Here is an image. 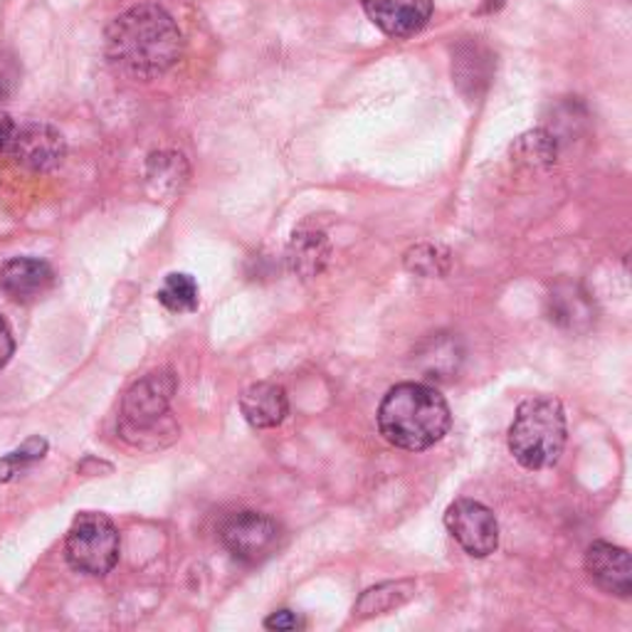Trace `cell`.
Wrapping results in <instances>:
<instances>
[{"label":"cell","instance_id":"cell-25","mask_svg":"<svg viewBox=\"0 0 632 632\" xmlns=\"http://www.w3.org/2000/svg\"><path fill=\"white\" fill-rule=\"evenodd\" d=\"M11 90H13V77L8 74L3 67H0V102H3L5 96L11 94Z\"/></svg>","mask_w":632,"mask_h":632},{"label":"cell","instance_id":"cell-21","mask_svg":"<svg viewBox=\"0 0 632 632\" xmlns=\"http://www.w3.org/2000/svg\"><path fill=\"white\" fill-rule=\"evenodd\" d=\"M47 452V443L43 437H31L23 447H18L11 455L0 457V484L15 480L27 467L41 462Z\"/></svg>","mask_w":632,"mask_h":632},{"label":"cell","instance_id":"cell-7","mask_svg":"<svg viewBox=\"0 0 632 632\" xmlns=\"http://www.w3.org/2000/svg\"><path fill=\"white\" fill-rule=\"evenodd\" d=\"M445 527L472 559H487L499 547V524L494 512L474 499H457L445 512Z\"/></svg>","mask_w":632,"mask_h":632},{"label":"cell","instance_id":"cell-10","mask_svg":"<svg viewBox=\"0 0 632 632\" xmlns=\"http://www.w3.org/2000/svg\"><path fill=\"white\" fill-rule=\"evenodd\" d=\"M586 573L600 590L628 598L632 593V563L625 549L608 541L590 543L586 551Z\"/></svg>","mask_w":632,"mask_h":632},{"label":"cell","instance_id":"cell-20","mask_svg":"<svg viewBox=\"0 0 632 632\" xmlns=\"http://www.w3.org/2000/svg\"><path fill=\"white\" fill-rule=\"evenodd\" d=\"M405 267L421 277H443L450 269V252L443 245H415L405 252Z\"/></svg>","mask_w":632,"mask_h":632},{"label":"cell","instance_id":"cell-3","mask_svg":"<svg viewBox=\"0 0 632 632\" xmlns=\"http://www.w3.org/2000/svg\"><path fill=\"white\" fill-rule=\"evenodd\" d=\"M509 452L527 470H549L566 447V413L556 398L537 395L517 407L509 427Z\"/></svg>","mask_w":632,"mask_h":632},{"label":"cell","instance_id":"cell-24","mask_svg":"<svg viewBox=\"0 0 632 632\" xmlns=\"http://www.w3.org/2000/svg\"><path fill=\"white\" fill-rule=\"evenodd\" d=\"M15 122L11 119L8 114H0V151L8 149V143H11L13 134H15Z\"/></svg>","mask_w":632,"mask_h":632},{"label":"cell","instance_id":"cell-22","mask_svg":"<svg viewBox=\"0 0 632 632\" xmlns=\"http://www.w3.org/2000/svg\"><path fill=\"white\" fill-rule=\"evenodd\" d=\"M15 352V342H13V334H11V326L5 324V319L0 317V371L11 361V356Z\"/></svg>","mask_w":632,"mask_h":632},{"label":"cell","instance_id":"cell-16","mask_svg":"<svg viewBox=\"0 0 632 632\" xmlns=\"http://www.w3.org/2000/svg\"><path fill=\"white\" fill-rule=\"evenodd\" d=\"M149 186L156 196H173L181 193L183 183L188 179L186 159L176 151H161L153 153L149 161V171H146Z\"/></svg>","mask_w":632,"mask_h":632},{"label":"cell","instance_id":"cell-11","mask_svg":"<svg viewBox=\"0 0 632 632\" xmlns=\"http://www.w3.org/2000/svg\"><path fill=\"white\" fill-rule=\"evenodd\" d=\"M55 272L45 260L13 257L0 267V289L13 301H35L53 289Z\"/></svg>","mask_w":632,"mask_h":632},{"label":"cell","instance_id":"cell-6","mask_svg":"<svg viewBox=\"0 0 632 632\" xmlns=\"http://www.w3.org/2000/svg\"><path fill=\"white\" fill-rule=\"evenodd\" d=\"M220 541L238 561L257 566L277 553L281 527L267 514L238 512L220 524Z\"/></svg>","mask_w":632,"mask_h":632},{"label":"cell","instance_id":"cell-19","mask_svg":"<svg viewBox=\"0 0 632 632\" xmlns=\"http://www.w3.org/2000/svg\"><path fill=\"white\" fill-rule=\"evenodd\" d=\"M159 301L171 311H193L198 309V281L183 272H173L159 289Z\"/></svg>","mask_w":632,"mask_h":632},{"label":"cell","instance_id":"cell-15","mask_svg":"<svg viewBox=\"0 0 632 632\" xmlns=\"http://www.w3.org/2000/svg\"><path fill=\"white\" fill-rule=\"evenodd\" d=\"M417 366L423 368L427 378H450L460 371L462 348L460 342L447 334L433 336L415 356Z\"/></svg>","mask_w":632,"mask_h":632},{"label":"cell","instance_id":"cell-14","mask_svg":"<svg viewBox=\"0 0 632 632\" xmlns=\"http://www.w3.org/2000/svg\"><path fill=\"white\" fill-rule=\"evenodd\" d=\"M549 314L551 322H556L559 326L581 332V329H588L593 324V319H596L593 317L596 314V307H593L590 297L578 285L563 281V285L553 287L551 291Z\"/></svg>","mask_w":632,"mask_h":632},{"label":"cell","instance_id":"cell-2","mask_svg":"<svg viewBox=\"0 0 632 632\" xmlns=\"http://www.w3.org/2000/svg\"><path fill=\"white\" fill-rule=\"evenodd\" d=\"M450 425V405L425 383L393 386L378 407V430L401 450H427L443 440Z\"/></svg>","mask_w":632,"mask_h":632},{"label":"cell","instance_id":"cell-5","mask_svg":"<svg viewBox=\"0 0 632 632\" xmlns=\"http://www.w3.org/2000/svg\"><path fill=\"white\" fill-rule=\"evenodd\" d=\"M119 529L106 514L84 512L67 531L65 553L70 566L87 576H106L119 563Z\"/></svg>","mask_w":632,"mask_h":632},{"label":"cell","instance_id":"cell-23","mask_svg":"<svg viewBox=\"0 0 632 632\" xmlns=\"http://www.w3.org/2000/svg\"><path fill=\"white\" fill-rule=\"evenodd\" d=\"M265 628H269V630H297L299 620L291 610H277L265 620Z\"/></svg>","mask_w":632,"mask_h":632},{"label":"cell","instance_id":"cell-17","mask_svg":"<svg viewBox=\"0 0 632 632\" xmlns=\"http://www.w3.org/2000/svg\"><path fill=\"white\" fill-rule=\"evenodd\" d=\"M413 593V583H383V586H376L371 590H366L361 600H358L356 612L358 616H381L401 606Z\"/></svg>","mask_w":632,"mask_h":632},{"label":"cell","instance_id":"cell-1","mask_svg":"<svg viewBox=\"0 0 632 632\" xmlns=\"http://www.w3.org/2000/svg\"><path fill=\"white\" fill-rule=\"evenodd\" d=\"M104 50L119 72L153 80L181 60L183 33L163 8L134 5L106 27Z\"/></svg>","mask_w":632,"mask_h":632},{"label":"cell","instance_id":"cell-8","mask_svg":"<svg viewBox=\"0 0 632 632\" xmlns=\"http://www.w3.org/2000/svg\"><path fill=\"white\" fill-rule=\"evenodd\" d=\"M8 153L13 156L18 166H23L33 173L55 171L65 161L67 146L62 134L50 124L27 122L15 126V134L8 143Z\"/></svg>","mask_w":632,"mask_h":632},{"label":"cell","instance_id":"cell-18","mask_svg":"<svg viewBox=\"0 0 632 632\" xmlns=\"http://www.w3.org/2000/svg\"><path fill=\"white\" fill-rule=\"evenodd\" d=\"M512 153L514 159L524 163V166L531 169L551 166V163H556V139L547 131H531L527 136H521Z\"/></svg>","mask_w":632,"mask_h":632},{"label":"cell","instance_id":"cell-13","mask_svg":"<svg viewBox=\"0 0 632 632\" xmlns=\"http://www.w3.org/2000/svg\"><path fill=\"white\" fill-rule=\"evenodd\" d=\"M287 257L291 272H297L301 279L319 277L332 260V242L324 230L301 228L291 235Z\"/></svg>","mask_w":632,"mask_h":632},{"label":"cell","instance_id":"cell-12","mask_svg":"<svg viewBox=\"0 0 632 632\" xmlns=\"http://www.w3.org/2000/svg\"><path fill=\"white\" fill-rule=\"evenodd\" d=\"M240 411L252 427H257V430H269V427L285 423V417L289 415L287 391L269 381L252 383L245 388V393L240 398Z\"/></svg>","mask_w":632,"mask_h":632},{"label":"cell","instance_id":"cell-9","mask_svg":"<svg viewBox=\"0 0 632 632\" xmlns=\"http://www.w3.org/2000/svg\"><path fill=\"white\" fill-rule=\"evenodd\" d=\"M378 31L391 37H413L430 23L433 0H361Z\"/></svg>","mask_w":632,"mask_h":632},{"label":"cell","instance_id":"cell-4","mask_svg":"<svg viewBox=\"0 0 632 632\" xmlns=\"http://www.w3.org/2000/svg\"><path fill=\"white\" fill-rule=\"evenodd\" d=\"M179 381L169 368L146 374L124 395L119 430L126 440L141 445L143 437L156 435L163 423H169V405L176 395Z\"/></svg>","mask_w":632,"mask_h":632}]
</instances>
